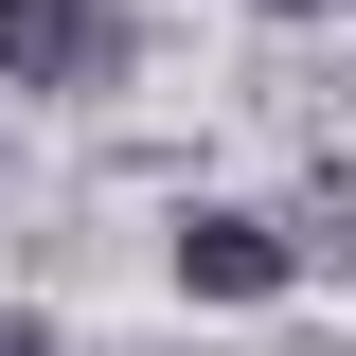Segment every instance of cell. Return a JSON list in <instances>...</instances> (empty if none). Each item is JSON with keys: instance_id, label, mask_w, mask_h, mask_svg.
<instances>
[{"instance_id": "3957f363", "label": "cell", "mask_w": 356, "mask_h": 356, "mask_svg": "<svg viewBox=\"0 0 356 356\" xmlns=\"http://www.w3.org/2000/svg\"><path fill=\"white\" fill-rule=\"evenodd\" d=\"M0 356H54V321H18V303H0Z\"/></svg>"}, {"instance_id": "6da1fadb", "label": "cell", "mask_w": 356, "mask_h": 356, "mask_svg": "<svg viewBox=\"0 0 356 356\" xmlns=\"http://www.w3.org/2000/svg\"><path fill=\"white\" fill-rule=\"evenodd\" d=\"M107 0H0V72L18 89H107Z\"/></svg>"}, {"instance_id": "277c9868", "label": "cell", "mask_w": 356, "mask_h": 356, "mask_svg": "<svg viewBox=\"0 0 356 356\" xmlns=\"http://www.w3.org/2000/svg\"><path fill=\"white\" fill-rule=\"evenodd\" d=\"M267 18H303V0H267Z\"/></svg>"}, {"instance_id": "7a4b0ae2", "label": "cell", "mask_w": 356, "mask_h": 356, "mask_svg": "<svg viewBox=\"0 0 356 356\" xmlns=\"http://www.w3.org/2000/svg\"><path fill=\"white\" fill-rule=\"evenodd\" d=\"M178 285H196V303H267V285H285V232L267 214H178Z\"/></svg>"}]
</instances>
